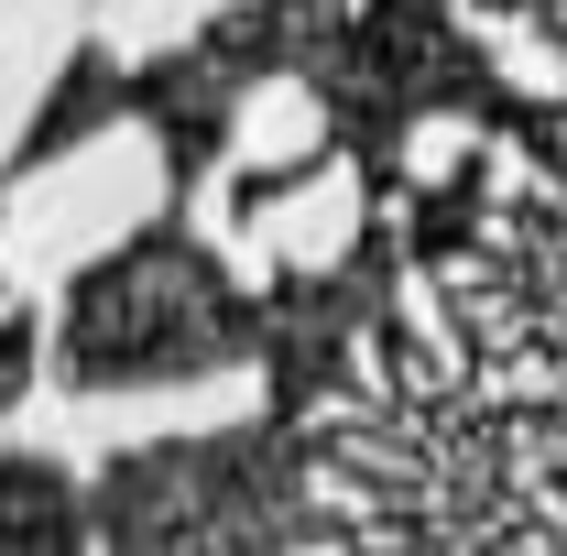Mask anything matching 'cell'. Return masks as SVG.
<instances>
[{"mask_svg":"<svg viewBox=\"0 0 567 556\" xmlns=\"http://www.w3.org/2000/svg\"><path fill=\"white\" fill-rule=\"evenodd\" d=\"M0 535H11L22 556H76L66 491H55V470H44V459H11V470H0Z\"/></svg>","mask_w":567,"mask_h":556,"instance_id":"cell-3","label":"cell"},{"mask_svg":"<svg viewBox=\"0 0 567 556\" xmlns=\"http://www.w3.org/2000/svg\"><path fill=\"white\" fill-rule=\"evenodd\" d=\"M33 360V328H0V393H11V371Z\"/></svg>","mask_w":567,"mask_h":556,"instance_id":"cell-4","label":"cell"},{"mask_svg":"<svg viewBox=\"0 0 567 556\" xmlns=\"http://www.w3.org/2000/svg\"><path fill=\"white\" fill-rule=\"evenodd\" d=\"M240 349H251V306L175 229L132 240L121 262H99L76 284V317H66V371L76 382H164V371L240 360Z\"/></svg>","mask_w":567,"mask_h":556,"instance_id":"cell-2","label":"cell"},{"mask_svg":"<svg viewBox=\"0 0 567 556\" xmlns=\"http://www.w3.org/2000/svg\"><path fill=\"white\" fill-rule=\"evenodd\" d=\"M295 425H240L208 447H142L110 481V546L121 556H274L295 524Z\"/></svg>","mask_w":567,"mask_h":556,"instance_id":"cell-1","label":"cell"}]
</instances>
